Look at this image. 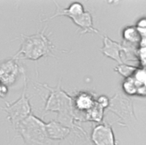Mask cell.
Segmentation results:
<instances>
[{
    "label": "cell",
    "mask_w": 146,
    "mask_h": 145,
    "mask_svg": "<svg viewBox=\"0 0 146 145\" xmlns=\"http://www.w3.org/2000/svg\"><path fill=\"white\" fill-rule=\"evenodd\" d=\"M38 85L43 87L49 91V95L46 99L44 111L56 112L58 114V122L70 129H82L75 124V120L78 119L76 111L74 107L73 97L69 96L61 86V79L55 87H50L46 83H37Z\"/></svg>",
    "instance_id": "obj_1"
},
{
    "label": "cell",
    "mask_w": 146,
    "mask_h": 145,
    "mask_svg": "<svg viewBox=\"0 0 146 145\" xmlns=\"http://www.w3.org/2000/svg\"><path fill=\"white\" fill-rule=\"evenodd\" d=\"M47 25L43 27L41 31H38L36 34L27 36L21 34L20 38L16 40H21V46L18 51L14 55L13 58L16 60L26 59L31 61H37L42 57L52 56L57 57L54 54L55 46L48 38V35L45 34Z\"/></svg>",
    "instance_id": "obj_2"
},
{
    "label": "cell",
    "mask_w": 146,
    "mask_h": 145,
    "mask_svg": "<svg viewBox=\"0 0 146 145\" xmlns=\"http://www.w3.org/2000/svg\"><path fill=\"white\" fill-rule=\"evenodd\" d=\"M24 145H51L46 130V123L34 114L19 123L15 129Z\"/></svg>",
    "instance_id": "obj_3"
},
{
    "label": "cell",
    "mask_w": 146,
    "mask_h": 145,
    "mask_svg": "<svg viewBox=\"0 0 146 145\" xmlns=\"http://www.w3.org/2000/svg\"><path fill=\"white\" fill-rule=\"evenodd\" d=\"M24 78V84L23 90L21 97L14 103H8L5 102V106L2 108L7 114V119L14 127V130L19 124L20 122L27 118L29 115L32 114V108L30 103L31 97H27V77L25 71L23 70V73Z\"/></svg>",
    "instance_id": "obj_4"
},
{
    "label": "cell",
    "mask_w": 146,
    "mask_h": 145,
    "mask_svg": "<svg viewBox=\"0 0 146 145\" xmlns=\"http://www.w3.org/2000/svg\"><path fill=\"white\" fill-rule=\"evenodd\" d=\"M137 49L138 48L128 44H122L116 41H113L107 36H103V47L100 48V50L105 56L109 57V58L117 62L119 64H125L122 54H125V56H128L129 53L131 54V52H133L137 56Z\"/></svg>",
    "instance_id": "obj_5"
},
{
    "label": "cell",
    "mask_w": 146,
    "mask_h": 145,
    "mask_svg": "<svg viewBox=\"0 0 146 145\" xmlns=\"http://www.w3.org/2000/svg\"><path fill=\"white\" fill-rule=\"evenodd\" d=\"M90 141L94 145H117L112 127L106 123L99 124L93 128Z\"/></svg>",
    "instance_id": "obj_6"
},
{
    "label": "cell",
    "mask_w": 146,
    "mask_h": 145,
    "mask_svg": "<svg viewBox=\"0 0 146 145\" xmlns=\"http://www.w3.org/2000/svg\"><path fill=\"white\" fill-rule=\"evenodd\" d=\"M23 68L21 67L17 60L13 57L0 64V83L6 86H11L23 73Z\"/></svg>",
    "instance_id": "obj_7"
},
{
    "label": "cell",
    "mask_w": 146,
    "mask_h": 145,
    "mask_svg": "<svg viewBox=\"0 0 146 145\" xmlns=\"http://www.w3.org/2000/svg\"><path fill=\"white\" fill-rule=\"evenodd\" d=\"M73 100L76 114L77 112H82L85 115V113L91 109L96 103L95 97L92 93L86 91H80L77 93L73 97Z\"/></svg>",
    "instance_id": "obj_8"
},
{
    "label": "cell",
    "mask_w": 146,
    "mask_h": 145,
    "mask_svg": "<svg viewBox=\"0 0 146 145\" xmlns=\"http://www.w3.org/2000/svg\"><path fill=\"white\" fill-rule=\"evenodd\" d=\"M46 130L48 136L51 141L64 140L69 136L71 132L70 128L54 120H51L50 122L46 123Z\"/></svg>",
    "instance_id": "obj_9"
},
{
    "label": "cell",
    "mask_w": 146,
    "mask_h": 145,
    "mask_svg": "<svg viewBox=\"0 0 146 145\" xmlns=\"http://www.w3.org/2000/svg\"><path fill=\"white\" fill-rule=\"evenodd\" d=\"M55 4V6H56V10H55V13L53 14L51 17H47L45 19H42V22H46L48 20H50V19H53L54 17H57L59 16H64V17H67L70 19H73L74 17H78L81 14H83L85 12V9H84V6L81 3L78 2V1H75V2H73L67 8H63V9H61L59 5H58L56 2L54 3Z\"/></svg>",
    "instance_id": "obj_10"
},
{
    "label": "cell",
    "mask_w": 146,
    "mask_h": 145,
    "mask_svg": "<svg viewBox=\"0 0 146 145\" xmlns=\"http://www.w3.org/2000/svg\"><path fill=\"white\" fill-rule=\"evenodd\" d=\"M75 25H77L80 29V35H84L86 33H95L100 34L99 31L94 26V19L90 11H85V12L78 17L71 19Z\"/></svg>",
    "instance_id": "obj_11"
},
{
    "label": "cell",
    "mask_w": 146,
    "mask_h": 145,
    "mask_svg": "<svg viewBox=\"0 0 146 145\" xmlns=\"http://www.w3.org/2000/svg\"><path fill=\"white\" fill-rule=\"evenodd\" d=\"M122 38L124 39V44H128L136 48H139L141 38L136 25H131L125 27L122 32Z\"/></svg>",
    "instance_id": "obj_12"
},
{
    "label": "cell",
    "mask_w": 146,
    "mask_h": 145,
    "mask_svg": "<svg viewBox=\"0 0 146 145\" xmlns=\"http://www.w3.org/2000/svg\"><path fill=\"white\" fill-rule=\"evenodd\" d=\"M104 108H102L97 102L94 106L85 113V119L88 122H94L98 124H101L103 121L104 115Z\"/></svg>",
    "instance_id": "obj_13"
},
{
    "label": "cell",
    "mask_w": 146,
    "mask_h": 145,
    "mask_svg": "<svg viewBox=\"0 0 146 145\" xmlns=\"http://www.w3.org/2000/svg\"><path fill=\"white\" fill-rule=\"evenodd\" d=\"M138 68H139L138 66H133V65L122 64H119L117 67H115L114 70L118 73H119L121 76H123L124 77L128 78L130 77H132Z\"/></svg>",
    "instance_id": "obj_14"
},
{
    "label": "cell",
    "mask_w": 146,
    "mask_h": 145,
    "mask_svg": "<svg viewBox=\"0 0 146 145\" xmlns=\"http://www.w3.org/2000/svg\"><path fill=\"white\" fill-rule=\"evenodd\" d=\"M136 27L140 34L141 41L139 47H145L146 46V17L141 18L136 24Z\"/></svg>",
    "instance_id": "obj_15"
},
{
    "label": "cell",
    "mask_w": 146,
    "mask_h": 145,
    "mask_svg": "<svg viewBox=\"0 0 146 145\" xmlns=\"http://www.w3.org/2000/svg\"><path fill=\"white\" fill-rule=\"evenodd\" d=\"M137 60L139 61L142 68H146V46L139 47L137 50Z\"/></svg>",
    "instance_id": "obj_16"
},
{
    "label": "cell",
    "mask_w": 146,
    "mask_h": 145,
    "mask_svg": "<svg viewBox=\"0 0 146 145\" xmlns=\"http://www.w3.org/2000/svg\"><path fill=\"white\" fill-rule=\"evenodd\" d=\"M96 102L104 109H106L110 105V99L106 96H100L96 99Z\"/></svg>",
    "instance_id": "obj_17"
},
{
    "label": "cell",
    "mask_w": 146,
    "mask_h": 145,
    "mask_svg": "<svg viewBox=\"0 0 146 145\" xmlns=\"http://www.w3.org/2000/svg\"><path fill=\"white\" fill-rule=\"evenodd\" d=\"M8 92H9V87L5 84L0 83V97L5 98L7 96Z\"/></svg>",
    "instance_id": "obj_18"
},
{
    "label": "cell",
    "mask_w": 146,
    "mask_h": 145,
    "mask_svg": "<svg viewBox=\"0 0 146 145\" xmlns=\"http://www.w3.org/2000/svg\"></svg>",
    "instance_id": "obj_19"
}]
</instances>
